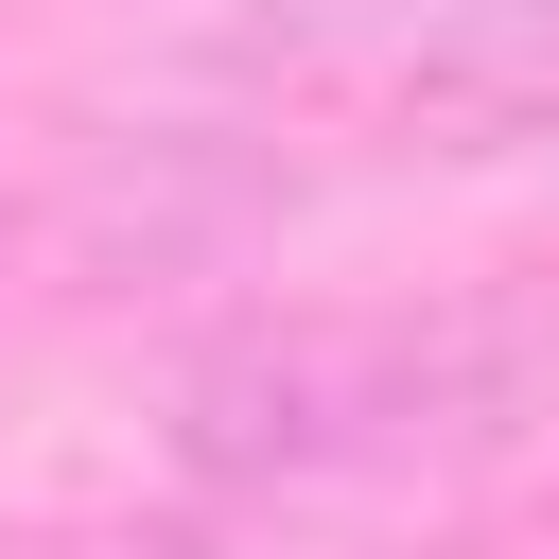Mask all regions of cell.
I'll list each match as a JSON object with an SVG mask.
<instances>
[{"label":"cell","instance_id":"6da1fadb","mask_svg":"<svg viewBox=\"0 0 559 559\" xmlns=\"http://www.w3.org/2000/svg\"><path fill=\"white\" fill-rule=\"evenodd\" d=\"M559 419V314L524 297H280L175 367V472L210 507H402Z\"/></svg>","mask_w":559,"mask_h":559},{"label":"cell","instance_id":"7a4b0ae2","mask_svg":"<svg viewBox=\"0 0 559 559\" xmlns=\"http://www.w3.org/2000/svg\"><path fill=\"white\" fill-rule=\"evenodd\" d=\"M210 140L262 175H472L559 140V0H227L192 35Z\"/></svg>","mask_w":559,"mask_h":559}]
</instances>
